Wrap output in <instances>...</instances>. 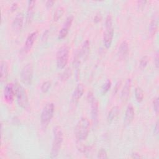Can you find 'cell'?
<instances>
[{"label":"cell","instance_id":"obj_1","mask_svg":"<svg viewBox=\"0 0 159 159\" xmlns=\"http://www.w3.org/2000/svg\"><path fill=\"white\" fill-rule=\"evenodd\" d=\"M90 129V123L86 117H82L78 122L75 129V134L78 141H83L86 139Z\"/></svg>","mask_w":159,"mask_h":159},{"label":"cell","instance_id":"obj_2","mask_svg":"<svg viewBox=\"0 0 159 159\" xmlns=\"http://www.w3.org/2000/svg\"><path fill=\"white\" fill-rule=\"evenodd\" d=\"M63 139V135L61 127L60 126H56L53 129V139L50 153V157L52 158H56L58 156L61 146Z\"/></svg>","mask_w":159,"mask_h":159},{"label":"cell","instance_id":"obj_3","mask_svg":"<svg viewBox=\"0 0 159 159\" xmlns=\"http://www.w3.org/2000/svg\"><path fill=\"white\" fill-rule=\"evenodd\" d=\"M114 36V27L111 15H108L105 22V30L103 33V42L106 48H110Z\"/></svg>","mask_w":159,"mask_h":159},{"label":"cell","instance_id":"obj_4","mask_svg":"<svg viewBox=\"0 0 159 159\" xmlns=\"http://www.w3.org/2000/svg\"><path fill=\"white\" fill-rule=\"evenodd\" d=\"M54 104L52 102L47 103L43 108L40 115L41 125L43 128H46L52 119L54 114Z\"/></svg>","mask_w":159,"mask_h":159},{"label":"cell","instance_id":"obj_5","mask_svg":"<svg viewBox=\"0 0 159 159\" xmlns=\"http://www.w3.org/2000/svg\"><path fill=\"white\" fill-rule=\"evenodd\" d=\"M70 53V48L67 45L61 46L57 53V66L59 69H63L66 65Z\"/></svg>","mask_w":159,"mask_h":159},{"label":"cell","instance_id":"obj_6","mask_svg":"<svg viewBox=\"0 0 159 159\" xmlns=\"http://www.w3.org/2000/svg\"><path fill=\"white\" fill-rule=\"evenodd\" d=\"M16 96L17 98V102L19 106L25 109L29 105L28 97L27 95L26 91L24 88L20 84L17 83L16 84Z\"/></svg>","mask_w":159,"mask_h":159},{"label":"cell","instance_id":"obj_7","mask_svg":"<svg viewBox=\"0 0 159 159\" xmlns=\"http://www.w3.org/2000/svg\"><path fill=\"white\" fill-rule=\"evenodd\" d=\"M33 76V68L30 63H27L22 69L20 73V79L22 82L26 84L30 85L32 83Z\"/></svg>","mask_w":159,"mask_h":159},{"label":"cell","instance_id":"obj_8","mask_svg":"<svg viewBox=\"0 0 159 159\" xmlns=\"http://www.w3.org/2000/svg\"><path fill=\"white\" fill-rule=\"evenodd\" d=\"M88 101L91 104V117L93 122L95 123L96 120H97L98 117V102L96 98L94 96L92 92H89L87 96Z\"/></svg>","mask_w":159,"mask_h":159},{"label":"cell","instance_id":"obj_9","mask_svg":"<svg viewBox=\"0 0 159 159\" xmlns=\"http://www.w3.org/2000/svg\"><path fill=\"white\" fill-rule=\"evenodd\" d=\"M16 93V86L12 83H9L6 84L4 90V97L5 100L11 103L13 100L14 96Z\"/></svg>","mask_w":159,"mask_h":159},{"label":"cell","instance_id":"obj_10","mask_svg":"<svg viewBox=\"0 0 159 159\" xmlns=\"http://www.w3.org/2000/svg\"><path fill=\"white\" fill-rule=\"evenodd\" d=\"M89 50H90V43L88 40H86L83 43L79 53L76 55V57L75 58V61L80 62V58H81L83 60H84L89 54Z\"/></svg>","mask_w":159,"mask_h":159},{"label":"cell","instance_id":"obj_11","mask_svg":"<svg viewBox=\"0 0 159 159\" xmlns=\"http://www.w3.org/2000/svg\"><path fill=\"white\" fill-rule=\"evenodd\" d=\"M73 20V16H71V15L68 16L66 18V19L65 20V22L63 24V26L60 29V30L58 33V39H60V40L63 39V38H65L67 35V34L68 33V31H69V29H70V28L71 25Z\"/></svg>","mask_w":159,"mask_h":159},{"label":"cell","instance_id":"obj_12","mask_svg":"<svg viewBox=\"0 0 159 159\" xmlns=\"http://www.w3.org/2000/svg\"><path fill=\"white\" fill-rule=\"evenodd\" d=\"M134 114H135L134 108L133 106L131 104H130L127 107L125 113V117H124V124L125 125H129L132 122L134 117Z\"/></svg>","mask_w":159,"mask_h":159},{"label":"cell","instance_id":"obj_13","mask_svg":"<svg viewBox=\"0 0 159 159\" xmlns=\"http://www.w3.org/2000/svg\"><path fill=\"white\" fill-rule=\"evenodd\" d=\"M131 88V80L130 78L127 79L121 92V100L123 102H126L130 96Z\"/></svg>","mask_w":159,"mask_h":159},{"label":"cell","instance_id":"obj_14","mask_svg":"<svg viewBox=\"0 0 159 159\" xmlns=\"http://www.w3.org/2000/svg\"><path fill=\"white\" fill-rule=\"evenodd\" d=\"M23 22H24V15L22 12H19L15 17L12 23V27L13 29L17 31L20 30L23 26Z\"/></svg>","mask_w":159,"mask_h":159},{"label":"cell","instance_id":"obj_15","mask_svg":"<svg viewBox=\"0 0 159 159\" xmlns=\"http://www.w3.org/2000/svg\"><path fill=\"white\" fill-rule=\"evenodd\" d=\"M37 31H34L32 33H30L27 39H26V41H25V45H24V51L25 52H29L31 48L32 47L33 45H34V43L37 38Z\"/></svg>","mask_w":159,"mask_h":159},{"label":"cell","instance_id":"obj_16","mask_svg":"<svg viewBox=\"0 0 159 159\" xmlns=\"http://www.w3.org/2000/svg\"><path fill=\"white\" fill-rule=\"evenodd\" d=\"M84 93V86L82 84H78L73 91L71 101L74 104H76L83 96Z\"/></svg>","mask_w":159,"mask_h":159},{"label":"cell","instance_id":"obj_17","mask_svg":"<svg viewBox=\"0 0 159 159\" xmlns=\"http://www.w3.org/2000/svg\"><path fill=\"white\" fill-rule=\"evenodd\" d=\"M8 64L6 61L1 60L0 63V79L1 83L7 80L8 76Z\"/></svg>","mask_w":159,"mask_h":159},{"label":"cell","instance_id":"obj_18","mask_svg":"<svg viewBox=\"0 0 159 159\" xmlns=\"http://www.w3.org/2000/svg\"><path fill=\"white\" fill-rule=\"evenodd\" d=\"M128 53H129V44L125 40H124L120 43L119 47V49H118L119 57L120 58L124 59L127 57Z\"/></svg>","mask_w":159,"mask_h":159},{"label":"cell","instance_id":"obj_19","mask_svg":"<svg viewBox=\"0 0 159 159\" xmlns=\"http://www.w3.org/2000/svg\"><path fill=\"white\" fill-rule=\"evenodd\" d=\"M35 1H29L27 11V18H26V21H27V24H29L31 22L33 14H34V7H35Z\"/></svg>","mask_w":159,"mask_h":159},{"label":"cell","instance_id":"obj_20","mask_svg":"<svg viewBox=\"0 0 159 159\" xmlns=\"http://www.w3.org/2000/svg\"><path fill=\"white\" fill-rule=\"evenodd\" d=\"M157 28H158V19L157 18L155 17L152 19L148 27L149 33L151 36L155 35L157 30Z\"/></svg>","mask_w":159,"mask_h":159},{"label":"cell","instance_id":"obj_21","mask_svg":"<svg viewBox=\"0 0 159 159\" xmlns=\"http://www.w3.org/2000/svg\"><path fill=\"white\" fill-rule=\"evenodd\" d=\"M119 107L118 106L113 107L109 111L107 116V120L109 122L112 121L119 114Z\"/></svg>","mask_w":159,"mask_h":159},{"label":"cell","instance_id":"obj_22","mask_svg":"<svg viewBox=\"0 0 159 159\" xmlns=\"http://www.w3.org/2000/svg\"><path fill=\"white\" fill-rule=\"evenodd\" d=\"M135 96L137 101L140 102L143 99V92L140 87H137L135 89Z\"/></svg>","mask_w":159,"mask_h":159},{"label":"cell","instance_id":"obj_23","mask_svg":"<svg viewBox=\"0 0 159 159\" xmlns=\"http://www.w3.org/2000/svg\"><path fill=\"white\" fill-rule=\"evenodd\" d=\"M63 13H64V9L63 7L60 6L57 7L53 14V20L54 21L58 20L62 16Z\"/></svg>","mask_w":159,"mask_h":159},{"label":"cell","instance_id":"obj_24","mask_svg":"<svg viewBox=\"0 0 159 159\" xmlns=\"http://www.w3.org/2000/svg\"><path fill=\"white\" fill-rule=\"evenodd\" d=\"M71 75V71L70 68H67L61 74V76H60L61 80H63V81L67 80L70 77Z\"/></svg>","mask_w":159,"mask_h":159},{"label":"cell","instance_id":"obj_25","mask_svg":"<svg viewBox=\"0 0 159 159\" xmlns=\"http://www.w3.org/2000/svg\"><path fill=\"white\" fill-rule=\"evenodd\" d=\"M111 82L109 80H107L104 83V84L102 86V93L103 94H105L111 88Z\"/></svg>","mask_w":159,"mask_h":159},{"label":"cell","instance_id":"obj_26","mask_svg":"<svg viewBox=\"0 0 159 159\" xmlns=\"http://www.w3.org/2000/svg\"><path fill=\"white\" fill-rule=\"evenodd\" d=\"M50 86H51V83L50 81H46L45 82H43L41 86V91L43 93H47L49 88H50Z\"/></svg>","mask_w":159,"mask_h":159},{"label":"cell","instance_id":"obj_27","mask_svg":"<svg viewBox=\"0 0 159 159\" xmlns=\"http://www.w3.org/2000/svg\"><path fill=\"white\" fill-rule=\"evenodd\" d=\"M148 61V57L147 56L143 57L140 61V64H139L140 68L141 69H143L147 66Z\"/></svg>","mask_w":159,"mask_h":159},{"label":"cell","instance_id":"obj_28","mask_svg":"<svg viewBox=\"0 0 159 159\" xmlns=\"http://www.w3.org/2000/svg\"><path fill=\"white\" fill-rule=\"evenodd\" d=\"M153 107L156 114H158V110H159V101H158V97L155 98L153 100Z\"/></svg>","mask_w":159,"mask_h":159},{"label":"cell","instance_id":"obj_29","mask_svg":"<svg viewBox=\"0 0 159 159\" xmlns=\"http://www.w3.org/2000/svg\"><path fill=\"white\" fill-rule=\"evenodd\" d=\"M98 157L99 158H107V155L106 151L103 148H101L98 152Z\"/></svg>","mask_w":159,"mask_h":159},{"label":"cell","instance_id":"obj_30","mask_svg":"<svg viewBox=\"0 0 159 159\" xmlns=\"http://www.w3.org/2000/svg\"><path fill=\"white\" fill-rule=\"evenodd\" d=\"M158 53H157L156 56L155 57V65L157 68H158Z\"/></svg>","mask_w":159,"mask_h":159},{"label":"cell","instance_id":"obj_31","mask_svg":"<svg viewBox=\"0 0 159 159\" xmlns=\"http://www.w3.org/2000/svg\"><path fill=\"white\" fill-rule=\"evenodd\" d=\"M101 15L97 14V15H96V16H95L94 18V22L98 23V22H99L101 20Z\"/></svg>","mask_w":159,"mask_h":159},{"label":"cell","instance_id":"obj_32","mask_svg":"<svg viewBox=\"0 0 159 159\" xmlns=\"http://www.w3.org/2000/svg\"><path fill=\"white\" fill-rule=\"evenodd\" d=\"M154 134L158 135V122H156L155 125L154 127Z\"/></svg>","mask_w":159,"mask_h":159},{"label":"cell","instance_id":"obj_33","mask_svg":"<svg viewBox=\"0 0 159 159\" xmlns=\"http://www.w3.org/2000/svg\"><path fill=\"white\" fill-rule=\"evenodd\" d=\"M132 158H142V156H140L139 153H133L132 154V157H131Z\"/></svg>","mask_w":159,"mask_h":159},{"label":"cell","instance_id":"obj_34","mask_svg":"<svg viewBox=\"0 0 159 159\" xmlns=\"http://www.w3.org/2000/svg\"><path fill=\"white\" fill-rule=\"evenodd\" d=\"M53 4H54V1H48L46 2V6L48 8H50V7H51L53 5Z\"/></svg>","mask_w":159,"mask_h":159},{"label":"cell","instance_id":"obj_35","mask_svg":"<svg viewBox=\"0 0 159 159\" xmlns=\"http://www.w3.org/2000/svg\"><path fill=\"white\" fill-rule=\"evenodd\" d=\"M137 2L139 3V7H142V8H143V6H145V3L147 2V1H138Z\"/></svg>","mask_w":159,"mask_h":159},{"label":"cell","instance_id":"obj_36","mask_svg":"<svg viewBox=\"0 0 159 159\" xmlns=\"http://www.w3.org/2000/svg\"><path fill=\"white\" fill-rule=\"evenodd\" d=\"M17 8V4L16 2L13 3V4H12L11 7V11H15Z\"/></svg>","mask_w":159,"mask_h":159}]
</instances>
